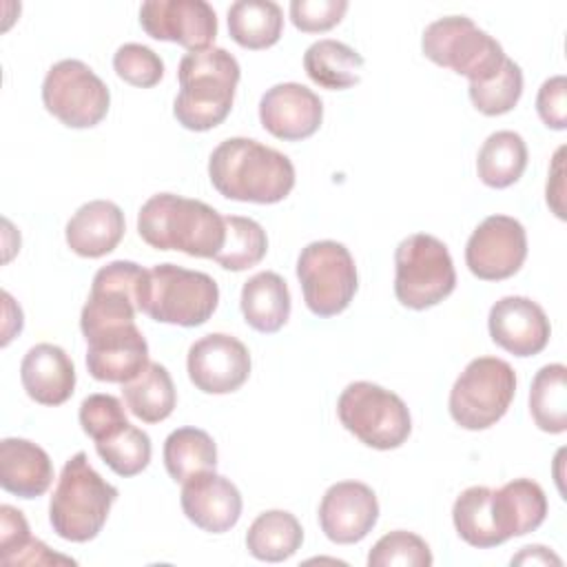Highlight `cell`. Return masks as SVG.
Wrapping results in <instances>:
<instances>
[{"instance_id": "cell-35", "label": "cell", "mask_w": 567, "mask_h": 567, "mask_svg": "<svg viewBox=\"0 0 567 567\" xmlns=\"http://www.w3.org/2000/svg\"><path fill=\"white\" fill-rule=\"evenodd\" d=\"M95 450L100 458L117 474V476H135L151 463V436L131 425L128 421L109 432L104 439L95 441Z\"/></svg>"}, {"instance_id": "cell-17", "label": "cell", "mask_w": 567, "mask_h": 567, "mask_svg": "<svg viewBox=\"0 0 567 567\" xmlns=\"http://www.w3.org/2000/svg\"><path fill=\"white\" fill-rule=\"evenodd\" d=\"M84 339L86 368L97 381L126 383L148 365V343L135 323L109 326Z\"/></svg>"}, {"instance_id": "cell-11", "label": "cell", "mask_w": 567, "mask_h": 567, "mask_svg": "<svg viewBox=\"0 0 567 567\" xmlns=\"http://www.w3.org/2000/svg\"><path fill=\"white\" fill-rule=\"evenodd\" d=\"M42 102L64 126L91 128L106 117L111 93L82 60H60L44 75Z\"/></svg>"}, {"instance_id": "cell-25", "label": "cell", "mask_w": 567, "mask_h": 567, "mask_svg": "<svg viewBox=\"0 0 567 567\" xmlns=\"http://www.w3.org/2000/svg\"><path fill=\"white\" fill-rule=\"evenodd\" d=\"M239 306L252 330L270 334L281 330L290 317V290L281 275L264 270L244 284Z\"/></svg>"}, {"instance_id": "cell-26", "label": "cell", "mask_w": 567, "mask_h": 567, "mask_svg": "<svg viewBox=\"0 0 567 567\" xmlns=\"http://www.w3.org/2000/svg\"><path fill=\"white\" fill-rule=\"evenodd\" d=\"M363 58L346 42L323 38L312 42L303 53V69L308 78L330 91H341L359 84Z\"/></svg>"}, {"instance_id": "cell-29", "label": "cell", "mask_w": 567, "mask_h": 567, "mask_svg": "<svg viewBox=\"0 0 567 567\" xmlns=\"http://www.w3.org/2000/svg\"><path fill=\"white\" fill-rule=\"evenodd\" d=\"M303 543L301 523L286 509H268L259 514L246 534L250 556L266 563L288 560Z\"/></svg>"}, {"instance_id": "cell-44", "label": "cell", "mask_w": 567, "mask_h": 567, "mask_svg": "<svg viewBox=\"0 0 567 567\" xmlns=\"http://www.w3.org/2000/svg\"><path fill=\"white\" fill-rule=\"evenodd\" d=\"M563 155H565V148L560 146L554 155V162L549 168V179H547V204L560 219H565V213H563Z\"/></svg>"}, {"instance_id": "cell-32", "label": "cell", "mask_w": 567, "mask_h": 567, "mask_svg": "<svg viewBox=\"0 0 567 567\" xmlns=\"http://www.w3.org/2000/svg\"><path fill=\"white\" fill-rule=\"evenodd\" d=\"M452 520L458 536L478 549L503 545V536L496 529L492 514V489L474 485L463 489L452 507Z\"/></svg>"}, {"instance_id": "cell-16", "label": "cell", "mask_w": 567, "mask_h": 567, "mask_svg": "<svg viewBox=\"0 0 567 567\" xmlns=\"http://www.w3.org/2000/svg\"><path fill=\"white\" fill-rule=\"evenodd\" d=\"M377 520L379 501L365 483L341 481L326 489L319 505V525L332 543H359L372 532Z\"/></svg>"}, {"instance_id": "cell-38", "label": "cell", "mask_w": 567, "mask_h": 567, "mask_svg": "<svg viewBox=\"0 0 567 567\" xmlns=\"http://www.w3.org/2000/svg\"><path fill=\"white\" fill-rule=\"evenodd\" d=\"M113 69L117 78L140 89L155 86L164 75L162 58L153 49L137 42H126L115 51Z\"/></svg>"}, {"instance_id": "cell-34", "label": "cell", "mask_w": 567, "mask_h": 567, "mask_svg": "<svg viewBox=\"0 0 567 567\" xmlns=\"http://www.w3.org/2000/svg\"><path fill=\"white\" fill-rule=\"evenodd\" d=\"M268 250V237L261 224L250 217L228 215L224 217V244L215 255V261L233 272L257 266Z\"/></svg>"}, {"instance_id": "cell-13", "label": "cell", "mask_w": 567, "mask_h": 567, "mask_svg": "<svg viewBox=\"0 0 567 567\" xmlns=\"http://www.w3.org/2000/svg\"><path fill=\"white\" fill-rule=\"evenodd\" d=\"M527 257V233L509 215L485 217L467 239L465 264L483 281H501L516 275Z\"/></svg>"}, {"instance_id": "cell-37", "label": "cell", "mask_w": 567, "mask_h": 567, "mask_svg": "<svg viewBox=\"0 0 567 567\" xmlns=\"http://www.w3.org/2000/svg\"><path fill=\"white\" fill-rule=\"evenodd\" d=\"M370 567H430L432 565V551L430 545L412 532L396 529L385 536H381L374 547L368 554Z\"/></svg>"}, {"instance_id": "cell-45", "label": "cell", "mask_w": 567, "mask_h": 567, "mask_svg": "<svg viewBox=\"0 0 567 567\" xmlns=\"http://www.w3.org/2000/svg\"><path fill=\"white\" fill-rule=\"evenodd\" d=\"M527 563H532V565H549V563L560 565V558L543 545H527V547H523V551L518 556L512 558V565H527Z\"/></svg>"}, {"instance_id": "cell-4", "label": "cell", "mask_w": 567, "mask_h": 567, "mask_svg": "<svg viewBox=\"0 0 567 567\" xmlns=\"http://www.w3.org/2000/svg\"><path fill=\"white\" fill-rule=\"evenodd\" d=\"M117 496V487L93 470L86 452L73 454L64 463L49 503L53 532L71 543L93 540L102 532Z\"/></svg>"}, {"instance_id": "cell-5", "label": "cell", "mask_w": 567, "mask_h": 567, "mask_svg": "<svg viewBox=\"0 0 567 567\" xmlns=\"http://www.w3.org/2000/svg\"><path fill=\"white\" fill-rule=\"evenodd\" d=\"M394 270V295L401 306L412 310L441 303L456 286L447 246L427 233H414L396 246Z\"/></svg>"}, {"instance_id": "cell-42", "label": "cell", "mask_w": 567, "mask_h": 567, "mask_svg": "<svg viewBox=\"0 0 567 567\" xmlns=\"http://www.w3.org/2000/svg\"><path fill=\"white\" fill-rule=\"evenodd\" d=\"M29 523L20 509L11 505L0 507V560L2 565L29 543Z\"/></svg>"}, {"instance_id": "cell-6", "label": "cell", "mask_w": 567, "mask_h": 567, "mask_svg": "<svg viewBox=\"0 0 567 567\" xmlns=\"http://www.w3.org/2000/svg\"><path fill=\"white\" fill-rule=\"evenodd\" d=\"M219 303L215 279L175 264H157L148 270L142 312L153 321L195 328L206 323Z\"/></svg>"}, {"instance_id": "cell-27", "label": "cell", "mask_w": 567, "mask_h": 567, "mask_svg": "<svg viewBox=\"0 0 567 567\" xmlns=\"http://www.w3.org/2000/svg\"><path fill=\"white\" fill-rule=\"evenodd\" d=\"M122 396L131 414L144 423H159L168 419L177 403V392L168 370L155 361H148L135 379L122 383Z\"/></svg>"}, {"instance_id": "cell-24", "label": "cell", "mask_w": 567, "mask_h": 567, "mask_svg": "<svg viewBox=\"0 0 567 567\" xmlns=\"http://www.w3.org/2000/svg\"><path fill=\"white\" fill-rule=\"evenodd\" d=\"M492 514L503 540L538 529L547 516V496L532 478H514L492 489Z\"/></svg>"}, {"instance_id": "cell-43", "label": "cell", "mask_w": 567, "mask_h": 567, "mask_svg": "<svg viewBox=\"0 0 567 567\" xmlns=\"http://www.w3.org/2000/svg\"><path fill=\"white\" fill-rule=\"evenodd\" d=\"M55 565V563H73V558H66V556H60V554H53L42 540L38 538H29V543L16 551L4 565Z\"/></svg>"}, {"instance_id": "cell-20", "label": "cell", "mask_w": 567, "mask_h": 567, "mask_svg": "<svg viewBox=\"0 0 567 567\" xmlns=\"http://www.w3.org/2000/svg\"><path fill=\"white\" fill-rule=\"evenodd\" d=\"M182 509L190 523L210 534H224L241 516V494L233 481L215 470L199 472L182 483Z\"/></svg>"}, {"instance_id": "cell-33", "label": "cell", "mask_w": 567, "mask_h": 567, "mask_svg": "<svg viewBox=\"0 0 567 567\" xmlns=\"http://www.w3.org/2000/svg\"><path fill=\"white\" fill-rule=\"evenodd\" d=\"M529 412L543 432L560 434L567 430V368L563 363H549L536 372Z\"/></svg>"}, {"instance_id": "cell-1", "label": "cell", "mask_w": 567, "mask_h": 567, "mask_svg": "<svg viewBox=\"0 0 567 567\" xmlns=\"http://www.w3.org/2000/svg\"><path fill=\"white\" fill-rule=\"evenodd\" d=\"M215 190L235 202L277 204L295 186L288 155L250 137H228L208 157Z\"/></svg>"}, {"instance_id": "cell-9", "label": "cell", "mask_w": 567, "mask_h": 567, "mask_svg": "<svg viewBox=\"0 0 567 567\" xmlns=\"http://www.w3.org/2000/svg\"><path fill=\"white\" fill-rule=\"evenodd\" d=\"M516 394L514 368L496 357L472 359L450 390V414L465 430H487L501 421Z\"/></svg>"}, {"instance_id": "cell-2", "label": "cell", "mask_w": 567, "mask_h": 567, "mask_svg": "<svg viewBox=\"0 0 567 567\" xmlns=\"http://www.w3.org/2000/svg\"><path fill=\"white\" fill-rule=\"evenodd\" d=\"M239 75V62L221 47L188 51L177 66L175 120L188 131H210L221 124L233 109Z\"/></svg>"}, {"instance_id": "cell-10", "label": "cell", "mask_w": 567, "mask_h": 567, "mask_svg": "<svg viewBox=\"0 0 567 567\" xmlns=\"http://www.w3.org/2000/svg\"><path fill=\"white\" fill-rule=\"evenodd\" d=\"M297 279L308 310L317 317H334L343 312L359 286L350 250L332 239L310 241L301 248Z\"/></svg>"}, {"instance_id": "cell-41", "label": "cell", "mask_w": 567, "mask_h": 567, "mask_svg": "<svg viewBox=\"0 0 567 567\" xmlns=\"http://www.w3.org/2000/svg\"><path fill=\"white\" fill-rule=\"evenodd\" d=\"M538 117L547 128L563 131L567 126V80L565 75H554L545 80L536 95Z\"/></svg>"}, {"instance_id": "cell-23", "label": "cell", "mask_w": 567, "mask_h": 567, "mask_svg": "<svg viewBox=\"0 0 567 567\" xmlns=\"http://www.w3.org/2000/svg\"><path fill=\"white\" fill-rule=\"evenodd\" d=\"M53 483L49 454L33 441L9 436L0 441V485L18 498H38Z\"/></svg>"}, {"instance_id": "cell-36", "label": "cell", "mask_w": 567, "mask_h": 567, "mask_svg": "<svg viewBox=\"0 0 567 567\" xmlns=\"http://www.w3.org/2000/svg\"><path fill=\"white\" fill-rule=\"evenodd\" d=\"M470 100L483 115H503L512 111L523 93L520 66L505 58L501 69L485 82H470Z\"/></svg>"}, {"instance_id": "cell-19", "label": "cell", "mask_w": 567, "mask_h": 567, "mask_svg": "<svg viewBox=\"0 0 567 567\" xmlns=\"http://www.w3.org/2000/svg\"><path fill=\"white\" fill-rule=\"evenodd\" d=\"M489 337L514 357H534L549 343L551 326L545 310L529 297L509 295L489 308Z\"/></svg>"}, {"instance_id": "cell-18", "label": "cell", "mask_w": 567, "mask_h": 567, "mask_svg": "<svg viewBox=\"0 0 567 567\" xmlns=\"http://www.w3.org/2000/svg\"><path fill=\"white\" fill-rule=\"evenodd\" d=\"M259 120L261 126L279 140H306L321 126L323 102L312 89L299 82H281L261 95Z\"/></svg>"}, {"instance_id": "cell-39", "label": "cell", "mask_w": 567, "mask_h": 567, "mask_svg": "<svg viewBox=\"0 0 567 567\" xmlns=\"http://www.w3.org/2000/svg\"><path fill=\"white\" fill-rule=\"evenodd\" d=\"M126 412L124 405L117 396L113 394H89L80 403V425L86 436L93 441L104 439L109 432L126 423Z\"/></svg>"}, {"instance_id": "cell-30", "label": "cell", "mask_w": 567, "mask_h": 567, "mask_svg": "<svg viewBox=\"0 0 567 567\" xmlns=\"http://www.w3.org/2000/svg\"><path fill=\"white\" fill-rule=\"evenodd\" d=\"M527 166V144L516 131L492 133L476 157V173L489 188L516 184Z\"/></svg>"}, {"instance_id": "cell-7", "label": "cell", "mask_w": 567, "mask_h": 567, "mask_svg": "<svg viewBox=\"0 0 567 567\" xmlns=\"http://www.w3.org/2000/svg\"><path fill=\"white\" fill-rule=\"evenodd\" d=\"M337 414L350 434L374 450H394L412 432L410 410L403 399L370 381L346 385L337 401Z\"/></svg>"}, {"instance_id": "cell-3", "label": "cell", "mask_w": 567, "mask_h": 567, "mask_svg": "<svg viewBox=\"0 0 567 567\" xmlns=\"http://www.w3.org/2000/svg\"><path fill=\"white\" fill-rule=\"evenodd\" d=\"M137 233L157 250L215 259L224 244V217L199 199L157 193L142 204Z\"/></svg>"}, {"instance_id": "cell-28", "label": "cell", "mask_w": 567, "mask_h": 567, "mask_svg": "<svg viewBox=\"0 0 567 567\" xmlns=\"http://www.w3.org/2000/svg\"><path fill=\"white\" fill-rule=\"evenodd\" d=\"M284 31L281 7L272 0H237L228 7V33L244 49H268Z\"/></svg>"}, {"instance_id": "cell-40", "label": "cell", "mask_w": 567, "mask_h": 567, "mask_svg": "<svg viewBox=\"0 0 567 567\" xmlns=\"http://www.w3.org/2000/svg\"><path fill=\"white\" fill-rule=\"evenodd\" d=\"M348 11V0H292L290 20L303 33L328 31L341 22Z\"/></svg>"}, {"instance_id": "cell-22", "label": "cell", "mask_w": 567, "mask_h": 567, "mask_svg": "<svg viewBox=\"0 0 567 567\" xmlns=\"http://www.w3.org/2000/svg\"><path fill=\"white\" fill-rule=\"evenodd\" d=\"M124 213L109 199H93L82 204L66 224L69 248L89 259H97L117 248L124 237Z\"/></svg>"}, {"instance_id": "cell-15", "label": "cell", "mask_w": 567, "mask_h": 567, "mask_svg": "<svg viewBox=\"0 0 567 567\" xmlns=\"http://www.w3.org/2000/svg\"><path fill=\"white\" fill-rule=\"evenodd\" d=\"M186 370L197 390L228 394L248 381L250 352L237 337L213 332L188 348Z\"/></svg>"}, {"instance_id": "cell-21", "label": "cell", "mask_w": 567, "mask_h": 567, "mask_svg": "<svg viewBox=\"0 0 567 567\" xmlns=\"http://www.w3.org/2000/svg\"><path fill=\"white\" fill-rule=\"evenodd\" d=\"M20 381L35 403L62 405L75 390V368L60 346L38 343L20 363Z\"/></svg>"}, {"instance_id": "cell-31", "label": "cell", "mask_w": 567, "mask_h": 567, "mask_svg": "<svg viewBox=\"0 0 567 567\" xmlns=\"http://www.w3.org/2000/svg\"><path fill=\"white\" fill-rule=\"evenodd\" d=\"M164 467L175 483H184L199 472L215 470L217 445L199 427H177L164 441Z\"/></svg>"}, {"instance_id": "cell-8", "label": "cell", "mask_w": 567, "mask_h": 567, "mask_svg": "<svg viewBox=\"0 0 567 567\" xmlns=\"http://www.w3.org/2000/svg\"><path fill=\"white\" fill-rule=\"evenodd\" d=\"M421 49L427 60L465 75L470 82L489 80L507 58L503 47L465 16H445L430 22Z\"/></svg>"}, {"instance_id": "cell-14", "label": "cell", "mask_w": 567, "mask_h": 567, "mask_svg": "<svg viewBox=\"0 0 567 567\" xmlns=\"http://www.w3.org/2000/svg\"><path fill=\"white\" fill-rule=\"evenodd\" d=\"M140 24L153 40L177 42L188 51L208 49L217 35V13L206 0H146Z\"/></svg>"}, {"instance_id": "cell-12", "label": "cell", "mask_w": 567, "mask_h": 567, "mask_svg": "<svg viewBox=\"0 0 567 567\" xmlns=\"http://www.w3.org/2000/svg\"><path fill=\"white\" fill-rule=\"evenodd\" d=\"M148 284V270L135 261H111L102 266L91 284L89 299L80 315L82 334L122 323H135Z\"/></svg>"}]
</instances>
